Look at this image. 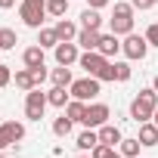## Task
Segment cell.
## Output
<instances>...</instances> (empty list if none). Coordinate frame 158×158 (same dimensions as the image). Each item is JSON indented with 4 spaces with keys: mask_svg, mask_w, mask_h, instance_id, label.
Listing matches in <instances>:
<instances>
[{
    "mask_svg": "<svg viewBox=\"0 0 158 158\" xmlns=\"http://www.w3.org/2000/svg\"><path fill=\"white\" fill-rule=\"evenodd\" d=\"M155 109H158V93H155V87H149V90H139V93H136V99L130 102V118H133L136 124H143V121H152Z\"/></svg>",
    "mask_w": 158,
    "mask_h": 158,
    "instance_id": "cell-1",
    "label": "cell"
},
{
    "mask_svg": "<svg viewBox=\"0 0 158 158\" xmlns=\"http://www.w3.org/2000/svg\"><path fill=\"white\" fill-rule=\"evenodd\" d=\"M109 22H112V34H118V37L124 34L127 37L133 31V6L130 3H115V13H112Z\"/></svg>",
    "mask_w": 158,
    "mask_h": 158,
    "instance_id": "cell-2",
    "label": "cell"
},
{
    "mask_svg": "<svg viewBox=\"0 0 158 158\" xmlns=\"http://www.w3.org/2000/svg\"><path fill=\"white\" fill-rule=\"evenodd\" d=\"M19 16H22V22L28 28H40L44 25V16H47V0H22Z\"/></svg>",
    "mask_w": 158,
    "mask_h": 158,
    "instance_id": "cell-3",
    "label": "cell"
},
{
    "mask_svg": "<svg viewBox=\"0 0 158 158\" xmlns=\"http://www.w3.org/2000/svg\"><path fill=\"white\" fill-rule=\"evenodd\" d=\"M47 106H50L47 93H40L37 87H31V90H28V96H25V115H28L31 121H40V118H44V112H47Z\"/></svg>",
    "mask_w": 158,
    "mask_h": 158,
    "instance_id": "cell-4",
    "label": "cell"
},
{
    "mask_svg": "<svg viewBox=\"0 0 158 158\" xmlns=\"http://www.w3.org/2000/svg\"><path fill=\"white\" fill-rule=\"evenodd\" d=\"M99 84H102L99 77H93V74H90V77H81V81H74V84H71L68 90H71V96H74V99L87 102V99L99 96Z\"/></svg>",
    "mask_w": 158,
    "mask_h": 158,
    "instance_id": "cell-5",
    "label": "cell"
},
{
    "mask_svg": "<svg viewBox=\"0 0 158 158\" xmlns=\"http://www.w3.org/2000/svg\"><path fill=\"white\" fill-rule=\"evenodd\" d=\"M121 53H124L127 59H146V53H149V40L130 31V34L124 37V44H121Z\"/></svg>",
    "mask_w": 158,
    "mask_h": 158,
    "instance_id": "cell-6",
    "label": "cell"
},
{
    "mask_svg": "<svg viewBox=\"0 0 158 158\" xmlns=\"http://www.w3.org/2000/svg\"><path fill=\"white\" fill-rule=\"evenodd\" d=\"M22 136H25V124H19V121H6V124H0V152L10 149L13 143H19Z\"/></svg>",
    "mask_w": 158,
    "mask_h": 158,
    "instance_id": "cell-7",
    "label": "cell"
},
{
    "mask_svg": "<svg viewBox=\"0 0 158 158\" xmlns=\"http://www.w3.org/2000/svg\"><path fill=\"white\" fill-rule=\"evenodd\" d=\"M77 62H81V68H84L87 74H93V77H96V74H99V71H102V68L109 65V59H106V56H102L99 50H87V53H84L81 59H77Z\"/></svg>",
    "mask_w": 158,
    "mask_h": 158,
    "instance_id": "cell-8",
    "label": "cell"
},
{
    "mask_svg": "<svg viewBox=\"0 0 158 158\" xmlns=\"http://www.w3.org/2000/svg\"><path fill=\"white\" fill-rule=\"evenodd\" d=\"M106 121H109V106H106V102H93V106H87V115H84L81 124H87V127H102Z\"/></svg>",
    "mask_w": 158,
    "mask_h": 158,
    "instance_id": "cell-9",
    "label": "cell"
},
{
    "mask_svg": "<svg viewBox=\"0 0 158 158\" xmlns=\"http://www.w3.org/2000/svg\"><path fill=\"white\" fill-rule=\"evenodd\" d=\"M53 50H56V62H59V65H71V62L81 59V56H77V47H74L71 40H62V44H56Z\"/></svg>",
    "mask_w": 158,
    "mask_h": 158,
    "instance_id": "cell-10",
    "label": "cell"
},
{
    "mask_svg": "<svg viewBox=\"0 0 158 158\" xmlns=\"http://www.w3.org/2000/svg\"><path fill=\"white\" fill-rule=\"evenodd\" d=\"M106 59H112L118 50H121V44H118V34H99V47H96Z\"/></svg>",
    "mask_w": 158,
    "mask_h": 158,
    "instance_id": "cell-11",
    "label": "cell"
},
{
    "mask_svg": "<svg viewBox=\"0 0 158 158\" xmlns=\"http://www.w3.org/2000/svg\"><path fill=\"white\" fill-rule=\"evenodd\" d=\"M139 143L143 146H158V124L155 121H143L139 124Z\"/></svg>",
    "mask_w": 158,
    "mask_h": 158,
    "instance_id": "cell-12",
    "label": "cell"
},
{
    "mask_svg": "<svg viewBox=\"0 0 158 158\" xmlns=\"http://www.w3.org/2000/svg\"><path fill=\"white\" fill-rule=\"evenodd\" d=\"M124 136H121V130L115 127V124H102L99 127V143H106V146H118Z\"/></svg>",
    "mask_w": 158,
    "mask_h": 158,
    "instance_id": "cell-13",
    "label": "cell"
},
{
    "mask_svg": "<svg viewBox=\"0 0 158 158\" xmlns=\"http://www.w3.org/2000/svg\"><path fill=\"white\" fill-rule=\"evenodd\" d=\"M81 22H84V28H90V31H99V28H102V16H99V10H93V6H87V10L81 13Z\"/></svg>",
    "mask_w": 158,
    "mask_h": 158,
    "instance_id": "cell-14",
    "label": "cell"
},
{
    "mask_svg": "<svg viewBox=\"0 0 158 158\" xmlns=\"http://www.w3.org/2000/svg\"><path fill=\"white\" fill-rule=\"evenodd\" d=\"M56 37H59V44H62V40H74V37H77V28H74V22H68V19H59V22H56Z\"/></svg>",
    "mask_w": 158,
    "mask_h": 158,
    "instance_id": "cell-15",
    "label": "cell"
},
{
    "mask_svg": "<svg viewBox=\"0 0 158 158\" xmlns=\"http://www.w3.org/2000/svg\"><path fill=\"white\" fill-rule=\"evenodd\" d=\"M68 96H71V90H68V87H53V90L47 93L50 106H56V109H65V106H68Z\"/></svg>",
    "mask_w": 158,
    "mask_h": 158,
    "instance_id": "cell-16",
    "label": "cell"
},
{
    "mask_svg": "<svg viewBox=\"0 0 158 158\" xmlns=\"http://www.w3.org/2000/svg\"><path fill=\"white\" fill-rule=\"evenodd\" d=\"M77 44H81L84 50H96L99 47V31H90V28H84V31H77V37H74Z\"/></svg>",
    "mask_w": 158,
    "mask_h": 158,
    "instance_id": "cell-17",
    "label": "cell"
},
{
    "mask_svg": "<svg viewBox=\"0 0 158 158\" xmlns=\"http://www.w3.org/2000/svg\"><path fill=\"white\" fill-rule=\"evenodd\" d=\"M93 146H99V133H93V127H87L81 136H77V149L81 152H93Z\"/></svg>",
    "mask_w": 158,
    "mask_h": 158,
    "instance_id": "cell-18",
    "label": "cell"
},
{
    "mask_svg": "<svg viewBox=\"0 0 158 158\" xmlns=\"http://www.w3.org/2000/svg\"><path fill=\"white\" fill-rule=\"evenodd\" d=\"M50 77H53V84H56V87H71V84H74V81H71V68H68V65L53 68V74H50Z\"/></svg>",
    "mask_w": 158,
    "mask_h": 158,
    "instance_id": "cell-19",
    "label": "cell"
},
{
    "mask_svg": "<svg viewBox=\"0 0 158 158\" xmlns=\"http://www.w3.org/2000/svg\"><path fill=\"white\" fill-rule=\"evenodd\" d=\"M22 59H25V65H28V68H37V65H44V47H40V44H37V47H28Z\"/></svg>",
    "mask_w": 158,
    "mask_h": 158,
    "instance_id": "cell-20",
    "label": "cell"
},
{
    "mask_svg": "<svg viewBox=\"0 0 158 158\" xmlns=\"http://www.w3.org/2000/svg\"><path fill=\"white\" fill-rule=\"evenodd\" d=\"M65 115H68L71 121H84V115H87V102H81V99H71V102L65 106Z\"/></svg>",
    "mask_w": 158,
    "mask_h": 158,
    "instance_id": "cell-21",
    "label": "cell"
},
{
    "mask_svg": "<svg viewBox=\"0 0 158 158\" xmlns=\"http://www.w3.org/2000/svg\"><path fill=\"white\" fill-rule=\"evenodd\" d=\"M71 124H74V121H71L68 115H62V118L53 121V133H56V136H68V133H71Z\"/></svg>",
    "mask_w": 158,
    "mask_h": 158,
    "instance_id": "cell-22",
    "label": "cell"
},
{
    "mask_svg": "<svg viewBox=\"0 0 158 158\" xmlns=\"http://www.w3.org/2000/svg\"><path fill=\"white\" fill-rule=\"evenodd\" d=\"M139 146H143L139 136H136V139H121V155H124V158H136V155H139Z\"/></svg>",
    "mask_w": 158,
    "mask_h": 158,
    "instance_id": "cell-23",
    "label": "cell"
},
{
    "mask_svg": "<svg viewBox=\"0 0 158 158\" xmlns=\"http://www.w3.org/2000/svg\"><path fill=\"white\" fill-rule=\"evenodd\" d=\"M16 44H19V37L13 28H0V50H13Z\"/></svg>",
    "mask_w": 158,
    "mask_h": 158,
    "instance_id": "cell-24",
    "label": "cell"
},
{
    "mask_svg": "<svg viewBox=\"0 0 158 158\" xmlns=\"http://www.w3.org/2000/svg\"><path fill=\"white\" fill-rule=\"evenodd\" d=\"M47 13L56 16V19H62L68 13V0H47Z\"/></svg>",
    "mask_w": 158,
    "mask_h": 158,
    "instance_id": "cell-25",
    "label": "cell"
},
{
    "mask_svg": "<svg viewBox=\"0 0 158 158\" xmlns=\"http://www.w3.org/2000/svg\"><path fill=\"white\" fill-rule=\"evenodd\" d=\"M16 87H22V90H31V87H34L31 68H22V71H16Z\"/></svg>",
    "mask_w": 158,
    "mask_h": 158,
    "instance_id": "cell-26",
    "label": "cell"
},
{
    "mask_svg": "<svg viewBox=\"0 0 158 158\" xmlns=\"http://www.w3.org/2000/svg\"><path fill=\"white\" fill-rule=\"evenodd\" d=\"M93 158H121L118 152H115V146H106V143H99V146H93V152H90Z\"/></svg>",
    "mask_w": 158,
    "mask_h": 158,
    "instance_id": "cell-27",
    "label": "cell"
},
{
    "mask_svg": "<svg viewBox=\"0 0 158 158\" xmlns=\"http://www.w3.org/2000/svg\"><path fill=\"white\" fill-rule=\"evenodd\" d=\"M37 44H40V47H56V44H59V37H56V28H44Z\"/></svg>",
    "mask_w": 158,
    "mask_h": 158,
    "instance_id": "cell-28",
    "label": "cell"
},
{
    "mask_svg": "<svg viewBox=\"0 0 158 158\" xmlns=\"http://www.w3.org/2000/svg\"><path fill=\"white\" fill-rule=\"evenodd\" d=\"M115 81H130V65L127 62H115Z\"/></svg>",
    "mask_w": 158,
    "mask_h": 158,
    "instance_id": "cell-29",
    "label": "cell"
},
{
    "mask_svg": "<svg viewBox=\"0 0 158 158\" xmlns=\"http://www.w3.org/2000/svg\"><path fill=\"white\" fill-rule=\"evenodd\" d=\"M31 77H34V87H40V84L47 81V68H44V65H37V68H31Z\"/></svg>",
    "mask_w": 158,
    "mask_h": 158,
    "instance_id": "cell-30",
    "label": "cell"
},
{
    "mask_svg": "<svg viewBox=\"0 0 158 158\" xmlns=\"http://www.w3.org/2000/svg\"><path fill=\"white\" fill-rule=\"evenodd\" d=\"M146 40H149V47H158V22L146 28Z\"/></svg>",
    "mask_w": 158,
    "mask_h": 158,
    "instance_id": "cell-31",
    "label": "cell"
},
{
    "mask_svg": "<svg viewBox=\"0 0 158 158\" xmlns=\"http://www.w3.org/2000/svg\"><path fill=\"white\" fill-rule=\"evenodd\" d=\"M96 77H99V81H115V62H109V65H106Z\"/></svg>",
    "mask_w": 158,
    "mask_h": 158,
    "instance_id": "cell-32",
    "label": "cell"
},
{
    "mask_svg": "<svg viewBox=\"0 0 158 158\" xmlns=\"http://www.w3.org/2000/svg\"><path fill=\"white\" fill-rule=\"evenodd\" d=\"M13 81V71H10V65H0V87H6Z\"/></svg>",
    "mask_w": 158,
    "mask_h": 158,
    "instance_id": "cell-33",
    "label": "cell"
},
{
    "mask_svg": "<svg viewBox=\"0 0 158 158\" xmlns=\"http://www.w3.org/2000/svg\"><path fill=\"white\" fill-rule=\"evenodd\" d=\"M130 6H133V10H152L155 0H130Z\"/></svg>",
    "mask_w": 158,
    "mask_h": 158,
    "instance_id": "cell-34",
    "label": "cell"
},
{
    "mask_svg": "<svg viewBox=\"0 0 158 158\" xmlns=\"http://www.w3.org/2000/svg\"><path fill=\"white\" fill-rule=\"evenodd\" d=\"M106 3H109V0H90V6H93V10H102Z\"/></svg>",
    "mask_w": 158,
    "mask_h": 158,
    "instance_id": "cell-35",
    "label": "cell"
},
{
    "mask_svg": "<svg viewBox=\"0 0 158 158\" xmlns=\"http://www.w3.org/2000/svg\"><path fill=\"white\" fill-rule=\"evenodd\" d=\"M10 6H16V0H0V10H10Z\"/></svg>",
    "mask_w": 158,
    "mask_h": 158,
    "instance_id": "cell-36",
    "label": "cell"
},
{
    "mask_svg": "<svg viewBox=\"0 0 158 158\" xmlns=\"http://www.w3.org/2000/svg\"><path fill=\"white\" fill-rule=\"evenodd\" d=\"M152 87H155V93H158V74H155V81H152Z\"/></svg>",
    "mask_w": 158,
    "mask_h": 158,
    "instance_id": "cell-37",
    "label": "cell"
},
{
    "mask_svg": "<svg viewBox=\"0 0 158 158\" xmlns=\"http://www.w3.org/2000/svg\"><path fill=\"white\" fill-rule=\"evenodd\" d=\"M152 118H155V124H158V109H155V115H152Z\"/></svg>",
    "mask_w": 158,
    "mask_h": 158,
    "instance_id": "cell-38",
    "label": "cell"
},
{
    "mask_svg": "<svg viewBox=\"0 0 158 158\" xmlns=\"http://www.w3.org/2000/svg\"><path fill=\"white\" fill-rule=\"evenodd\" d=\"M77 158H93V155H77Z\"/></svg>",
    "mask_w": 158,
    "mask_h": 158,
    "instance_id": "cell-39",
    "label": "cell"
},
{
    "mask_svg": "<svg viewBox=\"0 0 158 158\" xmlns=\"http://www.w3.org/2000/svg\"><path fill=\"white\" fill-rule=\"evenodd\" d=\"M0 158H3V155H0Z\"/></svg>",
    "mask_w": 158,
    "mask_h": 158,
    "instance_id": "cell-40",
    "label": "cell"
},
{
    "mask_svg": "<svg viewBox=\"0 0 158 158\" xmlns=\"http://www.w3.org/2000/svg\"><path fill=\"white\" fill-rule=\"evenodd\" d=\"M155 3H158V0H155Z\"/></svg>",
    "mask_w": 158,
    "mask_h": 158,
    "instance_id": "cell-41",
    "label": "cell"
}]
</instances>
